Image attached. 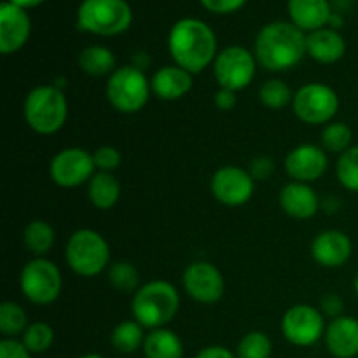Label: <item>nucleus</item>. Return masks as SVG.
<instances>
[{"label":"nucleus","instance_id":"nucleus-17","mask_svg":"<svg viewBox=\"0 0 358 358\" xmlns=\"http://www.w3.org/2000/svg\"><path fill=\"white\" fill-rule=\"evenodd\" d=\"M352 240L338 229L324 231L311 243V255L322 268H341L352 257Z\"/></svg>","mask_w":358,"mask_h":358},{"label":"nucleus","instance_id":"nucleus-18","mask_svg":"<svg viewBox=\"0 0 358 358\" xmlns=\"http://www.w3.org/2000/svg\"><path fill=\"white\" fill-rule=\"evenodd\" d=\"M325 345L336 358L358 357V320L355 317L332 318L325 329Z\"/></svg>","mask_w":358,"mask_h":358},{"label":"nucleus","instance_id":"nucleus-39","mask_svg":"<svg viewBox=\"0 0 358 358\" xmlns=\"http://www.w3.org/2000/svg\"><path fill=\"white\" fill-rule=\"evenodd\" d=\"M273 171V161L268 157H259V159L252 161L250 164V175L254 180H264L271 175Z\"/></svg>","mask_w":358,"mask_h":358},{"label":"nucleus","instance_id":"nucleus-6","mask_svg":"<svg viewBox=\"0 0 358 358\" xmlns=\"http://www.w3.org/2000/svg\"><path fill=\"white\" fill-rule=\"evenodd\" d=\"M66 264L80 276H96L110 262V248L105 238L93 229H79L70 236L65 248Z\"/></svg>","mask_w":358,"mask_h":358},{"label":"nucleus","instance_id":"nucleus-3","mask_svg":"<svg viewBox=\"0 0 358 358\" xmlns=\"http://www.w3.org/2000/svg\"><path fill=\"white\" fill-rule=\"evenodd\" d=\"M180 296L171 283L154 280L135 292L131 303L133 318L143 329H163L170 324L178 311Z\"/></svg>","mask_w":358,"mask_h":358},{"label":"nucleus","instance_id":"nucleus-21","mask_svg":"<svg viewBox=\"0 0 358 358\" xmlns=\"http://www.w3.org/2000/svg\"><path fill=\"white\" fill-rule=\"evenodd\" d=\"M289 16L292 23L303 31H315L324 28L331 20L329 0H289Z\"/></svg>","mask_w":358,"mask_h":358},{"label":"nucleus","instance_id":"nucleus-4","mask_svg":"<svg viewBox=\"0 0 358 358\" xmlns=\"http://www.w3.org/2000/svg\"><path fill=\"white\" fill-rule=\"evenodd\" d=\"M27 124L38 135L59 131L69 117V103L56 86H37L27 94L23 105Z\"/></svg>","mask_w":358,"mask_h":358},{"label":"nucleus","instance_id":"nucleus-41","mask_svg":"<svg viewBox=\"0 0 358 358\" xmlns=\"http://www.w3.org/2000/svg\"><path fill=\"white\" fill-rule=\"evenodd\" d=\"M194 358H238L236 353H233L231 350L224 348V346L213 345V346H205L203 350H199L198 355Z\"/></svg>","mask_w":358,"mask_h":358},{"label":"nucleus","instance_id":"nucleus-11","mask_svg":"<svg viewBox=\"0 0 358 358\" xmlns=\"http://www.w3.org/2000/svg\"><path fill=\"white\" fill-rule=\"evenodd\" d=\"M282 332L294 346L308 348L325 336V320L320 310L308 304H297L287 310L282 320Z\"/></svg>","mask_w":358,"mask_h":358},{"label":"nucleus","instance_id":"nucleus-32","mask_svg":"<svg viewBox=\"0 0 358 358\" xmlns=\"http://www.w3.org/2000/svg\"><path fill=\"white\" fill-rule=\"evenodd\" d=\"M353 133L345 122H329L322 131V145L331 152L343 154L352 147Z\"/></svg>","mask_w":358,"mask_h":358},{"label":"nucleus","instance_id":"nucleus-42","mask_svg":"<svg viewBox=\"0 0 358 358\" xmlns=\"http://www.w3.org/2000/svg\"><path fill=\"white\" fill-rule=\"evenodd\" d=\"M7 2L16 3V6L23 7V9H30V7H35L38 6V3H42L44 0H7Z\"/></svg>","mask_w":358,"mask_h":358},{"label":"nucleus","instance_id":"nucleus-15","mask_svg":"<svg viewBox=\"0 0 358 358\" xmlns=\"http://www.w3.org/2000/svg\"><path fill=\"white\" fill-rule=\"evenodd\" d=\"M329 157L324 149L313 143H303L290 150L285 157V170L294 182H310L318 180L327 171Z\"/></svg>","mask_w":358,"mask_h":358},{"label":"nucleus","instance_id":"nucleus-5","mask_svg":"<svg viewBox=\"0 0 358 358\" xmlns=\"http://www.w3.org/2000/svg\"><path fill=\"white\" fill-rule=\"evenodd\" d=\"M131 20V7L126 0H84L77 10V27L101 37L122 34Z\"/></svg>","mask_w":358,"mask_h":358},{"label":"nucleus","instance_id":"nucleus-33","mask_svg":"<svg viewBox=\"0 0 358 358\" xmlns=\"http://www.w3.org/2000/svg\"><path fill=\"white\" fill-rule=\"evenodd\" d=\"M338 180L345 189L352 192H358V145L350 147L343 154H339L338 166Z\"/></svg>","mask_w":358,"mask_h":358},{"label":"nucleus","instance_id":"nucleus-30","mask_svg":"<svg viewBox=\"0 0 358 358\" xmlns=\"http://www.w3.org/2000/svg\"><path fill=\"white\" fill-rule=\"evenodd\" d=\"M259 100H261V103L264 107L271 108V110H280V108L287 107L294 100V94L283 80L271 79L261 86V90H259Z\"/></svg>","mask_w":358,"mask_h":358},{"label":"nucleus","instance_id":"nucleus-10","mask_svg":"<svg viewBox=\"0 0 358 358\" xmlns=\"http://www.w3.org/2000/svg\"><path fill=\"white\" fill-rule=\"evenodd\" d=\"M255 56L243 45H229L217 55L213 62V73L220 87L241 91L255 77Z\"/></svg>","mask_w":358,"mask_h":358},{"label":"nucleus","instance_id":"nucleus-35","mask_svg":"<svg viewBox=\"0 0 358 358\" xmlns=\"http://www.w3.org/2000/svg\"><path fill=\"white\" fill-rule=\"evenodd\" d=\"M93 161L98 171H107V173H112V171L117 170L119 164H121V152H119L115 147L103 145L100 147V149L94 150Z\"/></svg>","mask_w":358,"mask_h":358},{"label":"nucleus","instance_id":"nucleus-29","mask_svg":"<svg viewBox=\"0 0 358 358\" xmlns=\"http://www.w3.org/2000/svg\"><path fill=\"white\" fill-rule=\"evenodd\" d=\"M21 343L27 346L28 352L31 355H41L45 353L55 343V331L51 325L44 324V322H35L27 327V331L21 336Z\"/></svg>","mask_w":358,"mask_h":358},{"label":"nucleus","instance_id":"nucleus-24","mask_svg":"<svg viewBox=\"0 0 358 358\" xmlns=\"http://www.w3.org/2000/svg\"><path fill=\"white\" fill-rule=\"evenodd\" d=\"M87 194L98 210H110L121 196V185L112 173L98 171L90 180Z\"/></svg>","mask_w":358,"mask_h":358},{"label":"nucleus","instance_id":"nucleus-34","mask_svg":"<svg viewBox=\"0 0 358 358\" xmlns=\"http://www.w3.org/2000/svg\"><path fill=\"white\" fill-rule=\"evenodd\" d=\"M108 280L112 287L119 292H136L140 283L138 269L131 262H115L108 271Z\"/></svg>","mask_w":358,"mask_h":358},{"label":"nucleus","instance_id":"nucleus-37","mask_svg":"<svg viewBox=\"0 0 358 358\" xmlns=\"http://www.w3.org/2000/svg\"><path fill=\"white\" fill-rule=\"evenodd\" d=\"M205 9L215 14H231L241 9L248 0H199Z\"/></svg>","mask_w":358,"mask_h":358},{"label":"nucleus","instance_id":"nucleus-19","mask_svg":"<svg viewBox=\"0 0 358 358\" xmlns=\"http://www.w3.org/2000/svg\"><path fill=\"white\" fill-rule=\"evenodd\" d=\"M152 93L159 100L175 101L191 91L192 87V73L180 69L178 65L161 66L150 79Z\"/></svg>","mask_w":358,"mask_h":358},{"label":"nucleus","instance_id":"nucleus-25","mask_svg":"<svg viewBox=\"0 0 358 358\" xmlns=\"http://www.w3.org/2000/svg\"><path fill=\"white\" fill-rule=\"evenodd\" d=\"M79 66L90 76H108V73H114L115 56L110 49L103 45H90L80 51Z\"/></svg>","mask_w":358,"mask_h":358},{"label":"nucleus","instance_id":"nucleus-40","mask_svg":"<svg viewBox=\"0 0 358 358\" xmlns=\"http://www.w3.org/2000/svg\"><path fill=\"white\" fill-rule=\"evenodd\" d=\"M236 91H231V90H224V87H220L219 91L215 93V105L219 110H233L234 107H236Z\"/></svg>","mask_w":358,"mask_h":358},{"label":"nucleus","instance_id":"nucleus-23","mask_svg":"<svg viewBox=\"0 0 358 358\" xmlns=\"http://www.w3.org/2000/svg\"><path fill=\"white\" fill-rule=\"evenodd\" d=\"M145 358H182L184 357V343L170 329H154L145 336L143 341Z\"/></svg>","mask_w":358,"mask_h":358},{"label":"nucleus","instance_id":"nucleus-14","mask_svg":"<svg viewBox=\"0 0 358 358\" xmlns=\"http://www.w3.org/2000/svg\"><path fill=\"white\" fill-rule=\"evenodd\" d=\"M184 289L198 303L215 304L222 299L226 283L215 266L206 261H196L185 269Z\"/></svg>","mask_w":358,"mask_h":358},{"label":"nucleus","instance_id":"nucleus-2","mask_svg":"<svg viewBox=\"0 0 358 358\" xmlns=\"http://www.w3.org/2000/svg\"><path fill=\"white\" fill-rule=\"evenodd\" d=\"M306 37L294 23L276 21L266 24L255 38V59L271 72H285L308 52Z\"/></svg>","mask_w":358,"mask_h":358},{"label":"nucleus","instance_id":"nucleus-1","mask_svg":"<svg viewBox=\"0 0 358 358\" xmlns=\"http://www.w3.org/2000/svg\"><path fill=\"white\" fill-rule=\"evenodd\" d=\"M168 49L173 62L191 73L203 72L219 55L213 30L194 17H184L171 27Z\"/></svg>","mask_w":358,"mask_h":358},{"label":"nucleus","instance_id":"nucleus-16","mask_svg":"<svg viewBox=\"0 0 358 358\" xmlns=\"http://www.w3.org/2000/svg\"><path fill=\"white\" fill-rule=\"evenodd\" d=\"M31 23L27 9L10 2L0 6V51L13 55L27 44L30 37Z\"/></svg>","mask_w":358,"mask_h":358},{"label":"nucleus","instance_id":"nucleus-13","mask_svg":"<svg viewBox=\"0 0 358 358\" xmlns=\"http://www.w3.org/2000/svg\"><path fill=\"white\" fill-rule=\"evenodd\" d=\"M212 194L226 206H241L250 201L255 191V180L250 171L238 166H222L210 180Z\"/></svg>","mask_w":358,"mask_h":358},{"label":"nucleus","instance_id":"nucleus-31","mask_svg":"<svg viewBox=\"0 0 358 358\" xmlns=\"http://www.w3.org/2000/svg\"><path fill=\"white\" fill-rule=\"evenodd\" d=\"M273 352L271 339L261 331H252L243 336L238 345V358H269Z\"/></svg>","mask_w":358,"mask_h":358},{"label":"nucleus","instance_id":"nucleus-28","mask_svg":"<svg viewBox=\"0 0 358 358\" xmlns=\"http://www.w3.org/2000/svg\"><path fill=\"white\" fill-rule=\"evenodd\" d=\"M28 317L27 311L16 303H10L6 301L0 306V332L3 334V338H13L16 339V336H23V332L28 327Z\"/></svg>","mask_w":358,"mask_h":358},{"label":"nucleus","instance_id":"nucleus-7","mask_svg":"<svg viewBox=\"0 0 358 358\" xmlns=\"http://www.w3.org/2000/svg\"><path fill=\"white\" fill-rule=\"evenodd\" d=\"M150 80L138 66H121L107 80V98L115 110L136 114L145 107L150 96Z\"/></svg>","mask_w":358,"mask_h":358},{"label":"nucleus","instance_id":"nucleus-36","mask_svg":"<svg viewBox=\"0 0 358 358\" xmlns=\"http://www.w3.org/2000/svg\"><path fill=\"white\" fill-rule=\"evenodd\" d=\"M0 358H31V353L17 339L3 338L0 341Z\"/></svg>","mask_w":358,"mask_h":358},{"label":"nucleus","instance_id":"nucleus-9","mask_svg":"<svg viewBox=\"0 0 358 358\" xmlns=\"http://www.w3.org/2000/svg\"><path fill=\"white\" fill-rule=\"evenodd\" d=\"M294 114L306 124H325L339 110V96L331 86L310 83L297 90L292 100Z\"/></svg>","mask_w":358,"mask_h":358},{"label":"nucleus","instance_id":"nucleus-27","mask_svg":"<svg viewBox=\"0 0 358 358\" xmlns=\"http://www.w3.org/2000/svg\"><path fill=\"white\" fill-rule=\"evenodd\" d=\"M145 336H143V327L136 320H124L110 334V343L119 353L129 355L135 353L140 346H143Z\"/></svg>","mask_w":358,"mask_h":358},{"label":"nucleus","instance_id":"nucleus-38","mask_svg":"<svg viewBox=\"0 0 358 358\" xmlns=\"http://www.w3.org/2000/svg\"><path fill=\"white\" fill-rule=\"evenodd\" d=\"M343 301L338 294H327V296L322 297V310L325 311V315L332 318H338L341 317V311H343Z\"/></svg>","mask_w":358,"mask_h":358},{"label":"nucleus","instance_id":"nucleus-44","mask_svg":"<svg viewBox=\"0 0 358 358\" xmlns=\"http://www.w3.org/2000/svg\"><path fill=\"white\" fill-rule=\"evenodd\" d=\"M353 289H355V294L358 296V273H357L355 280H353Z\"/></svg>","mask_w":358,"mask_h":358},{"label":"nucleus","instance_id":"nucleus-8","mask_svg":"<svg viewBox=\"0 0 358 358\" xmlns=\"http://www.w3.org/2000/svg\"><path fill=\"white\" fill-rule=\"evenodd\" d=\"M20 287L30 303L48 306L62 294V273L49 259L35 257L24 264L20 276Z\"/></svg>","mask_w":358,"mask_h":358},{"label":"nucleus","instance_id":"nucleus-12","mask_svg":"<svg viewBox=\"0 0 358 358\" xmlns=\"http://www.w3.org/2000/svg\"><path fill=\"white\" fill-rule=\"evenodd\" d=\"M94 161L93 154L79 147L63 149L56 154L49 164V175L56 185L65 189L79 187L93 178Z\"/></svg>","mask_w":358,"mask_h":358},{"label":"nucleus","instance_id":"nucleus-43","mask_svg":"<svg viewBox=\"0 0 358 358\" xmlns=\"http://www.w3.org/2000/svg\"><path fill=\"white\" fill-rule=\"evenodd\" d=\"M79 358H105V357L98 355V353H86V355H83V357H79Z\"/></svg>","mask_w":358,"mask_h":358},{"label":"nucleus","instance_id":"nucleus-20","mask_svg":"<svg viewBox=\"0 0 358 358\" xmlns=\"http://www.w3.org/2000/svg\"><path fill=\"white\" fill-rule=\"evenodd\" d=\"M280 205L287 215L294 219H311L318 212L320 199L310 184L303 182H290L280 192Z\"/></svg>","mask_w":358,"mask_h":358},{"label":"nucleus","instance_id":"nucleus-26","mask_svg":"<svg viewBox=\"0 0 358 358\" xmlns=\"http://www.w3.org/2000/svg\"><path fill=\"white\" fill-rule=\"evenodd\" d=\"M56 240L55 229L45 220H31L23 231V241L35 257H44Z\"/></svg>","mask_w":358,"mask_h":358},{"label":"nucleus","instance_id":"nucleus-22","mask_svg":"<svg viewBox=\"0 0 358 358\" xmlns=\"http://www.w3.org/2000/svg\"><path fill=\"white\" fill-rule=\"evenodd\" d=\"M308 55L318 63H336L345 56L346 42L336 30L320 28L306 37Z\"/></svg>","mask_w":358,"mask_h":358}]
</instances>
